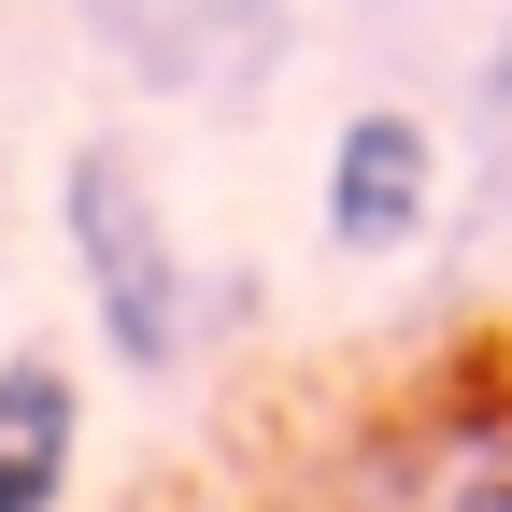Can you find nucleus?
I'll return each mask as SVG.
<instances>
[{
    "label": "nucleus",
    "mask_w": 512,
    "mask_h": 512,
    "mask_svg": "<svg viewBox=\"0 0 512 512\" xmlns=\"http://www.w3.org/2000/svg\"><path fill=\"white\" fill-rule=\"evenodd\" d=\"M57 228H72V271L100 299V342L128 370H171L185 356V256H171V214L128 143H72V171H57Z\"/></svg>",
    "instance_id": "f257e3e1"
},
{
    "label": "nucleus",
    "mask_w": 512,
    "mask_h": 512,
    "mask_svg": "<svg viewBox=\"0 0 512 512\" xmlns=\"http://www.w3.org/2000/svg\"><path fill=\"white\" fill-rule=\"evenodd\" d=\"M72 29L114 57V72H143L157 100H185V114L271 100V72L299 57L285 0H72Z\"/></svg>",
    "instance_id": "f03ea898"
},
{
    "label": "nucleus",
    "mask_w": 512,
    "mask_h": 512,
    "mask_svg": "<svg viewBox=\"0 0 512 512\" xmlns=\"http://www.w3.org/2000/svg\"><path fill=\"white\" fill-rule=\"evenodd\" d=\"M427 200H441V157H427V128L399 100H370V114L328 128V242L342 256H399L427 228Z\"/></svg>",
    "instance_id": "7ed1b4c3"
},
{
    "label": "nucleus",
    "mask_w": 512,
    "mask_h": 512,
    "mask_svg": "<svg viewBox=\"0 0 512 512\" xmlns=\"http://www.w3.org/2000/svg\"><path fill=\"white\" fill-rule=\"evenodd\" d=\"M72 441H86V399L57 356H0V512H57L72 498Z\"/></svg>",
    "instance_id": "20e7f679"
},
{
    "label": "nucleus",
    "mask_w": 512,
    "mask_h": 512,
    "mask_svg": "<svg viewBox=\"0 0 512 512\" xmlns=\"http://www.w3.org/2000/svg\"><path fill=\"white\" fill-rule=\"evenodd\" d=\"M370 512H512V470H413V484H384Z\"/></svg>",
    "instance_id": "39448f33"
},
{
    "label": "nucleus",
    "mask_w": 512,
    "mask_h": 512,
    "mask_svg": "<svg viewBox=\"0 0 512 512\" xmlns=\"http://www.w3.org/2000/svg\"><path fill=\"white\" fill-rule=\"evenodd\" d=\"M484 114H498V128H512V29H498V43H484Z\"/></svg>",
    "instance_id": "423d86ee"
},
{
    "label": "nucleus",
    "mask_w": 512,
    "mask_h": 512,
    "mask_svg": "<svg viewBox=\"0 0 512 512\" xmlns=\"http://www.w3.org/2000/svg\"><path fill=\"white\" fill-rule=\"evenodd\" d=\"M498 200H512V143H498Z\"/></svg>",
    "instance_id": "0eeeda50"
}]
</instances>
